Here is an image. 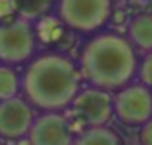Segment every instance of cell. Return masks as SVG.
I'll list each match as a JSON object with an SVG mask.
<instances>
[{
  "instance_id": "cell-11",
  "label": "cell",
  "mask_w": 152,
  "mask_h": 145,
  "mask_svg": "<svg viewBox=\"0 0 152 145\" xmlns=\"http://www.w3.org/2000/svg\"><path fill=\"white\" fill-rule=\"evenodd\" d=\"M73 145H124L118 133L111 127H88L75 136Z\"/></svg>"
},
{
  "instance_id": "cell-3",
  "label": "cell",
  "mask_w": 152,
  "mask_h": 145,
  "mask_svg": "<svg viewBox=\"0 0 152 145\" xmlns=\"http://www.w3.org/2000/svg\"><path fill=\"white\" fill-rule=\"evenodd\" d=\"M113 13V0H57L56 15L66 29L93 36L102 31Z\"/></svg>"
},
{
  "instance_id": "cell-9",
  "label": "cell",
  "mask_w": 152,
  "mask_h": 145,
  "mask_svg": "<svg viewBox=\"0 0 152 145\" xmlns=\"http://www.w3.org/2000/svg\"><path fill=\"white\" fill-rule=\"evenodd\" d=\"M127 40L132 47L145 54L152 52V13H140L132 16L127 23Z\"/></svg>"
},
{
  "instance_id": "cell-18",
  "label": "cell",
  "mask_w": 152,
  "mask_h": 145,
  "mask_svg": "<svg viewBox=\"0 0 152 145\" xmlns=\"http://www.w3.org/2000/svg\"><path fill=\"white\" fill-rule=\"evenodd\" d=\"M0 145H6V143H2V141H0Z\"/></svg>"
},
{
  "instance_id": "cell-2",
  "label": "cell",
  "mask_w": 152,
  "mask_h": 145,
  "mask_svg": "<svg viewBox=\"0 0 152 145\" xmlns=\"http://www.w3.org/2000/svg\"><path fill=\"white\" fill-rule=\"evenodd\" d=\"M77 61L88 86L116 93L134 83L140 56L127 36L115 31H100L83 43Z\"/></svg>"
},
{
  "instance_id": "cell-12",
  "label": "cell",
  "mask_w": 152,
  "mask_h": 145,
  "mask_svg": "<svg viewBox=\"0 0 152 145\" xmlns=\"http://www.w3.org/2000/svg\"><path fill=\"white\" fill-rule=\"evenodd\" d=\"M22 93V74L7 64H0V102L20 97Z\"/></svg>"
},
{
  "instance_id": "cell-5",
  "label": "cell",
  "mask_w": 152,
  "mask_h": 145,
  "mask_svg": "<svg viewBox=\"0 0 152 145\" xmlns=\"http://www.w3.org/2000/svg\"><path fill=\"white\" fill-rule=\"evenodd\" d=\"M113 115L115 118L131 129H140L152 120V90L136 83L113 93Z\"/></svg>"
},
{
  "instance_id": "cell-13",
  "label": "cell",
  "mask_w": 152,
  "mask_h": 145,
  "mask_svg": "<svg viewBox=\"0 0 152 145\" xmlns=\"http://www.w3.org/2000/svg\"><path fill=\"white\" fill-rule=\"evenodd\" d=\"M136 79H138L140 84H143V86H147V88L152 90V52L150 54H145L140 59Z\"/></svg>"
},
{
  "instance_id": "cell-7",
  "label": "cell",
  "mask_w": 152,
  "mask_h": 145,
  "mask_svg": "<svg viewBox=\"0 0 152 145\" xmlns=\"http://www.w3.org/2000/svg\"><path fill=\"white\" fill-rule=\"evenodd\" d=\"M38 113L22 99L0 102V140L16 141L31 133Z\"/></svg>"
},
{
  "instance_id": "cell-6",
  "label": "cell",
  "mask_w": 152,
  "mask_h": 145,
  "mask_svg": "<svg viewBox=\"0 0 152 145\" xmlns=\"http://www.w3.org/2000/svg\"><path fill=\"white\" fill-rule=\"evenodd\" d=\"M72 116L84 122L86 127H106L113 115V93L86 86L72 104Z\"/></svg>"
},
{
  "instance_id": "cell-8",
  "label": "cell",
  "mask_w": 152,
  "mask_h": 145,
  "mask_svg": "<svg viewBox=\"0 0 152 145\" xmlns=\"http://www.w3.org/2000/svg\"><path fill=\"white\" fill-rule=\"evenodd\" d=\"M27 138L31 145H73L75 140L64 113L38 115Z\"/></svg>"
},
{
  "instance_id": "cell-17",
  "label": "cell",
  "mask_w": 152,
  "mask_h": 145,
  "mask_svg": "<svg viewBox=\"0 0 152 145\" xmlns=\"http://www.w3.org/2000/svg\"><path fill=\"white\" fill-rule=\"evenodd\" d=\"M15 145H31V141H29V138L25 136V138H20V140H16V141H13Z\"/></svg>"
},
{
  "instance_id": "cell-15",
  "label": "cell",
  "mask_w": 152,
  "mask_h": 145,
  "mask_svg": "<svg viewBox=\"0 0 152 145\" xmlns=\"http://www.w3.org/2000/svg\"><path fill=\"white\" fill-rule=\"evenodd\" d=\"M138 145H152V120L138 129Z\"/></svg>"
},
{
  "instance_id": "cell-16",
  "label": "cell",
  "mask_w": 152,
  "mask_h": 145,
  "mask_svg": "<svg viewBox=\"0 0 152 145\" xmlns=\"http://www.w3.org/2000/svg\"><path fill=\"white\" fill-rule=\"evenodd\" d=\"M109 23H111L113 27H118V25L129 23V22H127V13H125L124 9H113L111 18H109Z\"/></svg>"
},
{
  "instance_id": "cell-4",
  "label": "cell",
  "mask_w": 152,
  "mask_h": 145,
  "mask_svg": "<svg viewBox=\"0 0 152 145\" xmlns=\"http://www.w3.org/2000/svg\"><path fill=\"white\" fill-rule=\"evenodd\" d=\"M38 48L34 25L31 20L15 16L0 23V64L22 66L27 64Z\"/></svg>"
},
{
  "instance_id": "cell-1",
  "label": "cell",
  "mask_w": 152,
  "mask_h": 145,
  "mask_svg": "<svg viewBox=\"0 0 152 145\" xmlns=\"http://www.w3.org/2000/svg\"><path fill=\"white\" fill-rule=\"evenodd\" d=\"M83 75L72 57L61 52L34 56L22 72L20 97L38 113H64L83 90Z\"/></svg>"
},
{
  "instance_id": "cell-10",
  "label": "cell",
  "mask_w": 152,
  "mask_h": 145,
  "mask_svg": "<svg viewBox=\"0 0 152 145\" xmlns=\"http://www.w3.org/2000/svg\"><path fill=\"white\" fill-rule=\"evenodd\" d=\"M32 25H34V34L38 43L45 47L57 45L66 36V27L57 15H43Z\"/></svg>"
},
{
  "instance_id": "cell-14",
  "label": "cell",
  "mask_w": 152,
  "mask_h": 145,
  "mask_svg": "<svg viewBox=\"0 0 152 145\" xmlns=\"http://www.w3.org/2000/svg\"><path fill=\"white\" fill-rule=\"evenodd\" d=\"M18 13V0H0V23L15 18Z\"/></svg>"
}]
</instances>
